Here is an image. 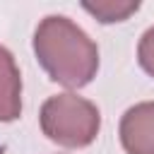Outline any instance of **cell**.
<instances>
[{
  "label": "cell",
  "instance_id": "obj_1",
  "mask_svg": "<svg viewBox=\"0 0 154 154\" xmlns=\"http://www.w3.org/2000/svg\"><path fill=\"white\" fill-rule=\"evenodd\" d=\"M34 53L46 75L70 89H79L96 77L99 48L84 29L63 14L41 19L34 34Z\"/></svg>",
  "mask_w": 154,
  "mask_h": 154
},
{
  "label": "cell",
  "instance_id": "obj_2",
  "mask_svg": "<svg viewBox=\"0 0 154 154\" xmlns=\"http://www.w3.org/2000/svg\"><path fill=\"white\" fill-rule=\"evenodd\" d=\"M101 128V116L99 108L72 91L55 94L41 106V130L43 135L70 149L87 147L96 140Z\"/></svg>",
  "mask_w": 154,
  "mask_h": 154
},
{
  "label": "cell",
  "instance_id": "obj_3",
  "mask_svg": "<svg viewBox=\"0 0 154 154\" xmlns=\"http://www.w3.org/2000/svg\"><path fill=\"white\" fill-rule=\"evenodd\" d=\"M120 142L128 154H154V101H142L125 111Z\"/></svg>",
  "mask_w": 154,
  "mask_h": 154
},
{
  "label": "cell",
  "instance_id": "obj_4",
  "mask_svg": "<svg viewBox=\"0 0 154 154\" xmlns=\"http://www.w3.org/2000/svg\"><path fill=\"white\" fill-rule=\"evenodd\" d=\"M22 113V77L14 55L0 46V120H17Z\"/></svg>",
  "mask_w": 154,
  "mask_h": 154
},
{
  "label": "cell",
  "instance_id": "obj_5",
  "mask_svg": "<svg viewBox=\"0 0 154 154\" xmlns=\"http://www.w3.org/2000/svg\"><path fill=\"white\" fill-rule=\"evenodd\" d=\"M82 7L96 17L101 24H113V22H123L130 14H135L140 10L137 0H96V2H82Z\"/></svg>",
  "mask_w": 154,
  "mask_h": 154
},
{
  "label": "cell",
  "instance_id": "obj_6",
  "mask_svg": "<svg viewBox=\"0 0 154 154\" xmlns=\"http://www.w3.org/2000/svg\"><path fill=\"white\" fill-rule=\"evenodd\" d=\"M137 60L142 65V70L154 77V26H149L142 38H140V46H137Z\"/></svg>",
  "mask_w": 154,
  "mask_h": 154
},
{
  "label": "cell",
  "instance_id": "obj_7",
  "mask_svg": "<svg viewBox=\"0 0 154 154\" xmlns=\"http://www.w3.org/2000/svg\"><path fill=\"white\" fill-rule=\"evenodd\" d=\"M0 154H5V149H2V147H0Z\"/></svg>",
  "mask_w": 154,
  "mask_h": 154
}]
</instances>
